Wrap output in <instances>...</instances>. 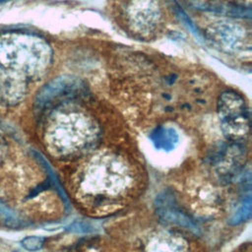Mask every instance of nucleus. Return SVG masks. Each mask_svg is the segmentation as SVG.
Instances as JSON below:
<instances>
[{
	"instance_id": "nucleus-6",
	"label": "nucleus",
	"mask_w": 252,
	"mask_h": 252,
	"mask_svg": "<svg viewBox=\"0 0 252 252\" xmlns=\"http://www.w3.org/2000/svg\"><path fill=\"white\" fill-rule=\"evenodd\" d=\"M156 212L160 220L176 224L193 232L199 231V225L179 205L170 190H164L156 199Z\"/></svg>"
},
{
	"instance_id": "nucleus-11",
	"label": "nucleus",
	"mask_w": 252,
	"mask_h": 252,
	"mask_svg": "<svg viewBox=\"0 0 252 252\" xmlns=\"http://www.w3.org/2000/svg\"><path fill=\"white\" fill-rule=\"evenodd\" d=\"M0 222L9 227L19 226V219L7 206L0 203Z\"/></svg>"
},
{
	"instance_id": "nucleus-1",
	"label": "nucleus",
	"mask_w": 252,
	"mask_h": 252,
	"mask_svg": "<svg viewBox=\"0 0 252 252\" xmlns=\"http://www.w3.org/2000/svg\"><path fill=\"white\" fill-rule=\"evenodd\" d=\"M99 137V127L92 116L78 109H64L50 117L44 140L51 155L68 159L94 150Z\"/></svg>"
},
{
	"instance_id": "nucleus-2",
	"label": "nucleus",
	"mask_w": 252,
	"mask_h": 252,
	"mask_svg": "<svg viewBox=\"0 0 252 252\" xmlns=\"http://www.w3.org/2000/svg\"><path fill=\"white\" fill-rule=\"evenodd\" d=\"M131 182L128 165L117 156L105 154L93 158L84 168L79 185L90 196L114 197Z\"/></svg>"
},
{
	"instance_id": "nucleus-8",
	"label": "nucleus",
	"mask_w": 252,
	"mask_h": 252,
	"mask_svg": "<svg viewBox=\"0 0 252 252\" xmlns=\"http://www.w3.org/2000/svg\"><path fill=\"white\" fill-rule=\"evenodd\" d=\"M146 252H189V246L183 237L166 232L154 236L148 242Z\"/></svg>"
},
{
	"instance_id": "nucleus-9",
	"label": "nucleus",
	"mask_w": 252,
	"mask_h": 252,
	"mask_svg": "<svg viewBox=\"0 0 252 252\" xmlns=\"http://www.w3.org/2000/svg\"><path fill=\"white\" fill-rule=\"evenodd\" d=\"M150 139L158 150L170 152L176 147L179 137L173 128L160 126L151 133Z\"/></svg>"
},
{
	"instance_id": "nucleus-5",
	"label": "nucleus",
	"mask_w": 252,
	"mask_h": 252,
	"mask_svg": "<svg viewBox=\"0 0 252 252\" xmlns=\"http://www.w3.org/2000/svg\"><path fill=\"white\" fill-rule=\"evenodd\" d=\"M245 149L240 143L230 142L219 151L214 158L213 165L220 182L231 181L243 168L245 163Z\"/></svg>"
},
{
	"instance_id": "nucleus-3",
	"label": "nucleus",
	"mask_w": 252,
	"mask_h": 252,
	"mask_svg": "<svg viewBox=\"0 0 252 252\" xmlns=\"http://www.w3.org/2000/svg\"><path fill=\"white\" fill-rule=\"evenodd\" d=\"M218 114L223 135L230 142L240 143L249 136L250 113L244 98L234 91L221 93Z\"/></svg>"
},
{
	"instance_id": "nucleus-4",
	"label": "nucleus",
	"mask_w": 252,
	"mask_h": 252,
	"mask_svg": "<svg viewBox=\"0 0 252 252\" xmlns=\"http://www.w3.org/2000/svg\"><path fill=\"white\" fill-rule=\"evenodd\" d=\"M127 18L132 30L141 35H150L159 24L161 13L155 0H133Z\"/></svg>"
},
{
	"instance_id": "nucleus-12",
	"label": "nucleus",
	"mask_w": 252,
	"mask_h": 252,
	"mask_svg": "<svg viewBox=\"0 0 252 252\" xmlns=\"http://www.w3.org/2000/svg\"><path fill=\"white\" fill-rule=\"evenodd\" d=\"M45 238L41 236H27L21 241V245L29 251H36L42 248Z\"/></svg>"
},
{
	"instance_id": "nucleus-13",
	"label": "nucleus",
	"mask_w": 252,
	"mask_h": 252,
	"mask_svg": "<svg viewBox=\"0 0 252 252\" xmlns=\"http://www.w3.org/2000/svg\"><path fill=\"white\" fill-rule=\"evenodd\" d=\"M5 153H6V146L4 143V140L1 138L0 136V164L2 163L4 157H5Z\"/></svg>"
},
{
	"instance_id": "nucleus-14",
	"label": "nucleus",
	"mask_w": 252,
	"mask_h": 252,
	"mask_svg": "<svg viewBox=\"0 0 252 252\" xmlns=\"http://www.w3.org/2000/svg\"><path fill=\"white\" fill-rule=\"evenodd\" d=\"M7 1H9V0H0V4H2L4 2H7Z\"/></svg>"
},
{
	"instance_id": "nucleus-10",
	"label": "nucleus",
	"mask_w": 252,
	"mask_h": 252,
	"mask_svg": "<svg viewBox=\"0 0 252 252\" xmlns=\"http://www.w3.org/2000/svg\"><path fill=\"white\" fill-rule=\"evenodd\" d=\"M251 215V195L250 192L244 196V199L241 203V205L238 207V209L235 211V213L230 218L229 223L230 224H239L247 220H249Z\"/></svg>"
},
{
	"instance_id": "nucleus-7",
	"label": "nucleus",
	"mask_w": 252,
	"mask_h": 252,
	"mask_svg": "<svg viewBox=\"0 0 252 252\" xmlns=\"http://www.w3.org/2000/svg\"><path fill=\"white\" fill-rule=\"evenodd\" d=\"M81 89L79 82L71 78L58 79L48 86L42 92V94L39 96L40 104H50L54 100L62 98H71L77 95Z\"/></svg>"
}]
</instances>
